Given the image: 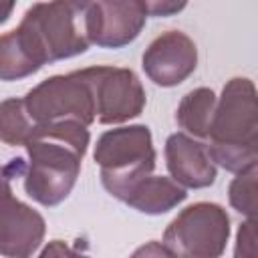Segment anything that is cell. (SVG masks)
<instances>
[{"instance_id": "obj_12", "label": "cell", "mask_w": 258, "mask_h": 258, "mask_svg": "<svg viewBox=\"0 0 258 258\" xmlns=\"http://www.w3.org/2000/svg\"><path fill=\"white\" fill-rule=\"evenodd\" d=\"M185 198H187L185 187L179 185L175 179L149 173L131 187L123 204H127L129 208L141 214L159 216L177 208L181 202H185Z\"/></svg>"}, {"instance_id": "obj_3", "label": "cell", "mask_w": 258, "mask_h": 258, "mask_svg": "<svg viewBox=\"0 0 258 258\" xmlns=\"http://www.w3.org/2000/svg\"><path fill=\"white\" fill-rule=\"evenodd\" d=\"M206 141L214 163L230 173L258 161V103L250 79L234 77L224 85Z\"/></svg>"}, {"instance_id": "obj_11", "label": "cell", "mask_w": 258, "mask_h": 258, "mask_svg": "<svg viewBox=\"0 0 258 258\" xmlns=\"http://www.w3.org/2000/svg\"><path fill=\"white\" fill-rule=\"evenodd\" d=\"M97 30L95 44L101 48H123L131 44L147 24L143 0H95Z\"/></svg>"}, {"instance_id": "obj_20", "label": "cell", "mask_w": 258, "mask_h": 258, "mask_svg": "<svg viewBox=\"0 0 258 258\" xmlns=\"http://www.w3.org/2000/svg\"><path fill=\"white\" fill-rule=\"evenodd\" d=\"M54 246H56V240H54ZM52 252H54V250H52V248H46V250H44V252H42V254H44V256H46V254H52ZM67 252H69V250H67V246H64V248H60V250H58V254H67Z\"/></svg>"}, {"instance_id": "obj_2", "label": "cell", "mask_w": 258, "mask_h": 258, "mask_svg": "<svg viewBox=\"0 0 258 258\" xmlns=\"http://www.w3.org/2000/svg\"><path fill=\"white\" fill-rule=\"evenodd\" d=\"M14 30L40 69L48 62L73 58L95 44V0L36 2Z\"/></svg>"}, {"instance_id": "obj_14", "label": "cell", "mask_w": 258, "mask_h": 258, "mask_svg": "<svg viewBox=\"0 0 258 258\" xmlns=\"http://www.w3.org/2000/svg\"><path fill=\"white\" fill-rule=\"evenodd\" d=\"M36 123L32 121L24 97H10L0 101V141L10 147H24L26 139L34 131Z\"/></svg>"}, {"instance_id": "obj_18", "label": "cell", "mask_w": 258, "mask_h": 258, "mask_svg": "<svg viewBox=\"0 0 258 258\" xmlns=\"http://www.w3.org/2000/svg\"><path fill=\"white\" fill-rule=\"evenodd\" d=\"M145 6H147V12L149 16H159V18H165V16H175L179 14L189 0H143Z\"/></svg>"}, {"instance_id": "obj_13", "label": "cell", "mask_w": 258, "mask_h": 258, "mask_svg": "<svg viewBox=\"0 0 258 258\" xmlns=\"http://www.w3.org/2000/svg\"><path fill=\"white\" fill-rule=\"evenodd\" d=\"M216 101L218 97L210 87H198L185 93L175 109V121L179 129L196 139H206L214 117Z\"/></svg>"}, {"instance_id": "obj_5", "label": "cell", "mask_w": 258, "mask_h": 258, "mask_svg": "<svg viewBox=\"0 0 258 258\" xmlns=\"http://www.w3.org/2000/svg\"><path fill=\"white\" fill-rule=\"evenodd\" d=\"M230 240V216L214 202L183 208L165 228L161 246L169 256L218 258Z\"/></svg>"}, {"instance_id": "obj_16", "label": "cell", "mask_w": 258, "mask_h": 258, "mask_svg": "<svg viewBox=\"0 0 258 258\" xmlns=\"http://www.w3.org/2000/svg\"><path fill=\"white\" fill-rule=\"evenodd\" d=\"M256 175H258V167L256 163L236 171V177L230 181L228 185V200L230 206L246 216V218H254L256 220V210H258V202H256Z\"/></svg>"}, {"instance_id": "obj_10", "label": "cell", "mask_w": 258, "mask_h": 258, "mask_svg": "<svg viewBox=\"0 0 258 258\" xmlns=\"http://www.w3.org/2000/svg\"><path fill=\"white\" fill-rule=\"evenodd\" d=\"M163 157L169 177L183 187L202 189L216 181L218 169L206 143L183 131L171 133L165 139Z\"/></svg>"}, {"instance_id": "obj_8", "label": "cell", "mask_w": 258, "mask_h": 258, "mask_svg": "<svg viewBox=\"0 0 258 258\" xmlns=\"http://www.w3.org/2000/svg\"><path fill=\"white\" fill-rule=\"evenodd\" d=\"M10 181L6 165H0V254L26 258L38 252L46 222L40 212L14 196Z\"/></svg>"}, {"instance_id": "obj_4", "label": "cell", "mask_w": 258, "mask_h": 258, "mask_svg": "<svg viewBox=\"0 0 258 258\" xmlns=\"http://www.w3.org/2000/svg\"><path fill=\"white\" fill-rule=\"evenodd\" d=\"M155 147L147 125H123L99 135L93 159L101 185L119 202L155 169Z\"/></svg>"}, {"instance_id": "obj_6", "label": "cell", "mask_w": 258, "mask_h": 258, "mask_svg": "<svg viewBox=\"0 0 258 258\" xmlns=\"http://www.w3.org/2000/svg\"><path fill=\"white\" fill-rule=\"evenodd\" d=\"M24 103L36 125L77 121L91 127L95 123V97L85 69L40 81L26 93Z\"/></svg>"}, {"instance_id": "obj_19", "label": "cell", "mask_w": 258, "mask_h": 258, "mask_svg": "<svg viewBox=\"0 0 258 258\" xmlns=\"http://www.w3.org/2000/svg\"><path fill=\"white\" fill-rule=\"evenodd\" d=\"M16 0H0V24H4L14 12Z\"/></svg>"}, {"instance_id": "obj_7", "label": "cell", "mask_w": 258, "mask_h": 258, "mask_svg": "<svg viewBox=\"0 0 258 258\" xmlns=\"http://www.w3.org/2000/svg\"><path fill=\"white\" fill-rule=\"evenodd\" d=\"M85 75L95 97V119L103 125H119L143 113L147 95L135 75L125 67H87Z\"/></svg>"}, {"instance_id": "obj_9", "label": "cell", "mask_w": 258, "mask_h": 258, "mask_svg": "<svg viewBox=\"0 0 258 258\" xmlns=\"http://www.w3.org/2000/svg\"><path fill=\"white\" fill-rule=\"evenodd\" d=\"M141 67L157 87H177L198 67V46L181 30H165L155 36L143 56Z\"/></svg>"}, {"instance_id": "obj_1", "label": "cell", "mask_w": 258, "mask_h": 258, "mask_svg": "<svg viewBox=\"0 0 258 258\" xmlns=\"http://www.w3.org/2000/svg\"><path fill=\"white\" fill-rule=\"evenodd\" d=\"M89 143V127L77 121L36 125L24 143L28 155L22 171L26 196L44 208L64 202L79 179Z\"/></svg>"}, {"instance_id": "obj_15", "label": "cell", "mask_w": 258, "mask_h": 258, "mask_svg": "<svg viewBox=\"0 0 258 258\" xmlns=\"http://www.w3.org/2000/svg\"><path fill=\"white\" fill-rule=\"evenodd\" d=\"M40 71L32 60L16 30L0 34V81H20Z\"/></svg>"}, {"instance_id": "obj_17", "label": "cell", "mask_w": 258, "mask_h": 258, "mask_svg": "<svg viewBox=\"0 0 258 258\" xmlns=\"http://www.w3.org/2000/svg\"><path fill=\"white\" fill-rule=\"evenodd\" d=\"M234 254L236 256H256V220L254 218H248L244 224H240Z\"/></svg>"}]
</instances>
